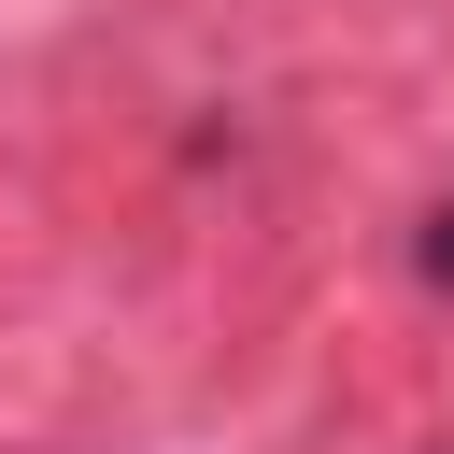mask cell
<instances>
[{"instance_id":"obj_1","label":"cell","mask_w":454,"mask_h":454,"mask_svg":"<svg viewBox=\"0 0 454 454\" xmlns=\"http://www.w3.org/2000/svg\"><path fill=\"white\" fill-rule=\"evenodd\" d=\"M411 270H426V284H454V199L426 213V241H411Z\"/></svg>"}]
</instances>
